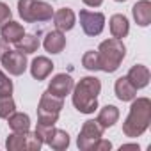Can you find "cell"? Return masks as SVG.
<instances>
[{
    "label": "cell",
    "mask_w": 151,
    "mask_h": 151,
    "mask_svg": "<svg viewBox=\"0 0 151 151\" xmlns=\"http://www.w3.org/2000/svg\"><path fill=\"white\" fill-rule=\"evenodd\" d=\"M121 149H137L139 151V144H124V146H121Z\"/></svg>",
    "instance_id": "f546056e"
},
{
    "label": "cell",
    "mask_w": 151,
    "mask_h": 151,
    "mask_svg": "<svg viewBox=\"0 0 151 151\" xmlns=\"http://www.w3.org/2000/svg\"><path fill=\"white\" fill-rule=\"evenodd\" d=\"M53 23H55L57 30L68 32V30H71L75 27V23H77V16H75V13L69 7H62L57 13H53Z\"/></svg>",
    "instance_id": "7c38bea8"
},
{
    "label": "cell",
    "mask_w": 151,
    "mask_h": 151,
    "mask_svg": "<svg viewBox=\"0 0 151 151\" xmlns=\"http://www.w3.org/2000/svg\"><path fill=\"white\" fill-rule=\"evenodd\" d=\"M73 78L66 73H59L50 80L48 84V93H52L53 96H59L64 100V96H68L71 91H73Z\"/></svg>",
    "instance_id": "9c48e42d"
},
{
    "label": "cell",
    "mask_w": 151,
    "mask_h": 151,
    "mask_svg": "<svg viewBox=\"0 0 151 151\" xmlns=\"http://www.w3.org/2000/svg\"><path fill=\"white\" fill-rule=\"evenodd\" d=\"M126 55V46L123 43V39H105L101 41L100 48H98V57H100V69L105 73H114L119 69L123 59Z\"/></svg>",
    "instance_id": "3957f363"
},
{
    "label": "cell",
    "mask_w": 151,
    "mask_h": 151,
    "mask_svg": "<svg viewBox=\"0 0 151 151\" xmlns=\"http://www.w3.org/2000/svg\"><path fill=\"white\" fill-rule=\"evenodd\" d=\"M82 66L89 71H98L100 69V57H98V52L94 50H87L82 57Z\"/></svg>",
    "instance_id": "603a6c76"
},
{
    "label": "cell",
    "mask_w": 151,
    "mask_h": 151,
    "mask_svg": "<svg viewBox=\"0 0 151 151\" xmlns=\"http://www.w3.org/2000/svg\"><path fill=\"white\" fill-rule=\"evenodd\" d=\"M82 30L87 36H100L105 29V14L103 13H93V11H80L78 14Z\"/></svg>",
    "instance_id": "ba28073f"
},
{
    "label": "cell",
    "mask_w": 151,
    "mask_h": 151,
    "mask_svg": "<svg viewBox=\"0 0 151 151\" xmlns=\"http://www.w3.org/2000/svg\"><path fill=\"white\" fill-rule=\"evenodd\" d=\"M18 14L25 23L48 22L53 18V7L41 0H18Z\"/></svg>",
    "instance_id": "277c9868"
},
{
    "label": "cell",
    "mask_w": 151,
    "mask_h": 151,
    "mask_svg": "<svg viewBox=\"0 0 151 151\" xmlns=\"http://www.w3.org/2000/svg\"><path fill=\"white\" fill-rule=\"evenodd\" d=\"M13 94V82L9 77L0 69V96H11Z\"/></svg>",
    "instance_id": "d4e9b609"
},
{
    "label": "cell",
    "mask_w": 151,
    "mask_h": 151,
    "mask_svg": "<svg viewBox=\"0 0 151 151\" xmlns=\"http://www.w3.org/2000/svg\"><path fill=\"white\" fill-rule=\"evenodd\" d=\"M13 112H16V103L11 96H0V119H7Z\"/></svg>",
    "instance_id": "cb8c5ba5"
},
{
    "label": "cell",
    "mask_w": 151,
    "mask_h": 151,
    "mask_svg": "<svg viewBox=\"0 0 151 151\" xmlns=\"http://www.w3.org/2000/svg\"><path fill=\"white\" fill-rule=\"evenodd\" d=\"M52 71H53V62L48 57H45V55H39V57H36L30 62V75H32L36 80L48 78Z\"/></svg>",
    "instance_id": "30bf717a"
},
{
    "label": "cell",
    "mask_w": 151,
    "mask_h": 151,
    "mask_svg": "<svg viewBox=\"0 0 151 151\" xmlns=\"http://www.w3.org/2000/svg\"><path fill=\"white\" fill-rule=\"evenodd\" d=\"M133 20L140 27H147L151 23V2L149 0H139V2L132 7Z\"/></svg>",
    "instance_id": "9a60e30c"
},
{
    "label": "cell",
    "mask_w": 151,
    "mask_h": 151,
    "mask_svg": "<svg viewBox=\"0 0 151 151\" xmlns=\"http://www.w3.org/2000/svg\"><path fill=\"white\" fill-rule=\"evenodd\" d=\"M6 50H9V48L6 46V43H4V41H0V57L4 55V52H6Z\"/></svg>",
    "instance_id": "4dcf8cb0"
},
{
    "label": "cell",
    "mask_w": 151,
    "mask_h": 151,
    "mask_svg": "<svg viewBox=\"0 0 151 151\" xmlns=\"http://www.w3.org/2000/svg\"><path fill=\"white\" fill-rule=\"evenodd\" d=\"M109 149H112V142L105 139H98L91 147V151H109Z\"/></svg>",
    "instance_id": "83f0119b"
},
{
    "label": "cell",
    "mask_w": 151,
    "mask_h": 151,
    "mask_svg": "<svg viewBox=\"0 0 151 151\" xmlns=\"http://www.w3.org/2000/svg\"><path fill=\"white\" fill-rule=\"evenodd\" d=\"M62 109H64L62 98L53 96L48 91L43 93L41 100H39V107H37V119H39V123L41 124H48V126H55Z\"/></svg>",
    "instance_id": "5b68a950"
},
{
    "label": "cell",
    "mask_w": 151,
    "mask_h": 151,
    "mask_svg": "<svg viewBox=\"0 0 151 151\" xmlns=\"http://www.w3.org/2000/svg\"><path fill=\"white\" fill-rule=\"evenodd\" d=\"M82 2L86 6H89V7H100L103 4V0H82Z\"/></svg>",
    "instance_id": "f1b7e54d"
},
{
    "label": "cell",
    "mask_w": 151,
    "mask_h": 151,
    "mask_svg": "<svg viewBox=\"0 0 151 151\" xmlns=\"http://www.w3.org/2000/svg\"><path fill=\"white\" fill-rule=\"evenodd\" d=\"M149 77H151V73L147 69V66L144 64H135L132 66V69L128 71L126 75V78L132 82V86L135 89H144L147 84H149Z\"/></svg>",
    "instance_id": "8fae6325"
},
{
    "label": "cell",
    "mask_w": 151,
    "mask_h": 151,
    "mask_svg": "<svg viewBox=\"0 0 151 151\" xmlns=\"http://www.w3.org/2000/svg\"><path fill=\"white\" fill-rule=\"evenodd\" d=\"M45 144H48V146H50L52 149H55V151H64V149L69 146V135H68V132H64V130L53 128V130L50 132V135L46 137Z\"/></svg>",
    "instance_id": "d6986e66"
},
{
    "label": "cell",
    "mask_w": 151,
    "mask_h": 151,
    "mask_svg": "<svg viewBox=\"0 0 151 151\" xmlns=\"http://www.w3.org/2000/svg\"><path fill=\"white\" fill-rule=\"evenodd\" d=\"M23 27L18 23V22H6L2 27H0V37H2L4 43H16L18 39L23 37Z\"/></svg>",
    "instance_id": "4fadbf2b"
},
{
    "label": "cell",
    "mask_w": 151,
    "mask_h": 151,
    "mask_svg": "<svg viewBox=\"0 0 151 151\" xmlns=\"http://www.w3.org/2000/svg\"><path fill=\"white\" fill-rule=\"evenodd\" d=\"M151 123V100L149 98H133L130 114L123 123V133L130 139L140 137Z\"/></svg>",
    "instance_id": "7a4b0ae2"
},
{
    "label": "cell",
    "mask_w": 151,
    "mask_h": 151,
    "mask_svg": "<svg viewBox=\"0 0 151 151\" xmlns=\"http://www.w3.org/2000/svg\"><path fill=\"white\" fill-rule=\"evenodd\" d=\"M117 119H119V109H117V107H114V105H105V107L100 110L98 117H96L98 124H100L103 130H107V128L114 126V124L117 123Z\"/></svg>",
    "instance_id": "ac0fdd59"
},
{
    "label": "cell",
    "mask_w": 151,
    "mask_h": 151,
    "mask_svg": "<svg viewBox=\"0 0 151 151\" xmlns=\"http://www.w3.org/2000/svg\"><path fill=\"white\" fill-rule=\"evenodd\" d=\"M101 93V82L96 77H84L73 86V105L80 114H93L98 109V96Z\"/></svg>",
    "instance_id": "6da1fadb"
},
{
    "label": "cell",
    "mask_w": 151,
    "mask_h": 151,
    "mask_svg": "<svg viewBox=\"0 0 151 151\" xmlns=\"http://www.w3.org/2000/svg\"><path fill=\"white\" fill-rule=\"evenodd\" d=\"M6 147L9 151H23V149H27V132H23V133L13 132L6 140Z\"/></svg>",
    "instance_id": "7402d4cb"
},
{
    "label": "cell",
    "mask_w": 151,
    "mask_h": 151,
    "mask_svg": "<svg viewBox=\"0 0 151 151\" xmlns=\"http://www.w3.org/2000/svg\"><path fill=\"white\" fill-rule=\"evenodd\" d=\"M16 50L18 52H22V53H34V52H37V48H39V39L36 37V36H32V34H23V37L22 39H18L16 43Z\"/></svg>",
    "instance_id": "44dd1931"
},
{
    "label": "cell",
    "mask_w": 151,
    "mask_h": 151,
    "mask_svg": "<svg viewBox=\"0 0 151 151\" xmlns=\"http://www.w3.org/2000/svg\"><path fill=\"white\" fill-rule=\"evenodd\" d=\"M109 23H110V34H112V37L123 39V37L128 36V32H130V23H128V18H126L124 14H114Z\"/></svg>",
    "instance_id": "e0dca14e"
},
{
    "label": "cell",
    "mask_w": 151,
    "mask_h": 151,
    "mask_svg": "<svg viewBox=\"0 0 151 151\" xmlns=\"http://www.w3.org/2000/svg\"><path fill=\"white\" fill-rule=\"evenodd\" d=\"M0 62H2L4 69L9 71V75H13V77H20V75H23L27 66H29L27 55L18 52V50H6L4 55L0 57Z\"/></svg>",
    "instance_id": "52a82bcc"
},
{
    "label": "cell",
    "mask_w": 151,
    "mask_h": 151,
    "mask_svg": "<svg viewBox=\"0 0 151 151\" xmlns=\"http://www.w3.org/2000/svg\"><path fill=\"white\" fill-rule=\"evenodd\" d=\"M11 20V9L6 2H0V27Z\"/></svg>",
    "instance_id": "4316f807"
},
{
    "label": "cell",
    "mask_w": 151,
    "mask_h": 151,
    "mask_svg": "<svg viewBox=\"0 0 151 151\" xmlns=\"http://www.w3.org/2000/svg\"><path fill=\"white\" fill-rule=\"evenodd\" d=\"M43 146V140L36 135V132H27V149L29 151H39Z\"/></svg>",
    "instance_id": "484cf974"
},
{
    "label": "cell",
    "mask_w": 151,
    "mask_h": 151,
    "mask_svg": "<svg viewBox=\"0 0 151 151\" xmlns=\"http://www.w3.org/2000/svg\"><path fill=\"white\" fill-rule=\"evenodd\" d=\"M101 135H103V128L98 124V121H94V119L86 121L82 130H80V133H78V139H77L78 149L80 151H89L93 147V144L98 139H101Z\"/></svg>",
    "instance_id": "8992f818"
},
{
    "label": "cell",
    "mask_w": 151,
    "mask_h": 151,
    "mask_svg": "<svg viewBox=\"0 0 151 151\" xmlns=\"http://www.w3.org/2000/svg\"><path fill=\"white\" fill-rule=\"evenodd\" d=\"M7 123H9V128L16 133H23L30 130V117L23 112H13L7 117Z\"/></svg>",
    "instance_id": "ffe728a7"
},
{
    "label": "cell",
    "mask_w": 151,
    "mask_h": 151,
    "mask_svg": "<svg viewBox=\"0 0 151 151\" xmlns=\"http://www.w3.org/2000/svg\"><path fill=\"white\" fill-rule=\"evenodd\" d=\"M114 91H116L117 100H121V101H132V100L137 96V89L132 86V82H130L126 77H121V78L116 80Z\"/></svg>",
    "instance_id": "2e32d148"
},
{
    "label": "cell",
    "mask_w": 151,
    "mask_h": 151,
    "mask_svg": "<svg viewBox=\"0 0 151 151\" xmlns=\"http://www.w3.org/2000/svg\"><path fill=\"white\" fill-rule=\"evenodd\" d=\"M116 2H126V0H116Z\"/></svg>",
    "instance_id": "1f68e13d"
},
{
    "label": "cell",
    "mask_w": 151,
    "mask_h": 151,
    "mask_svg": "<svg viewBox=\"0 0 151 151\" xmlns=\"http://www.w3.org/2000/svg\"><path fill=\"white\" fill-rule=\"evenodd\" d=\"M43 46L48 53H60L66 46V36L64 32L60 30H52L46 34L45 41H43Z\"/></svg>",
    "instance_id": "5bb4252c"
}]
</instances>
